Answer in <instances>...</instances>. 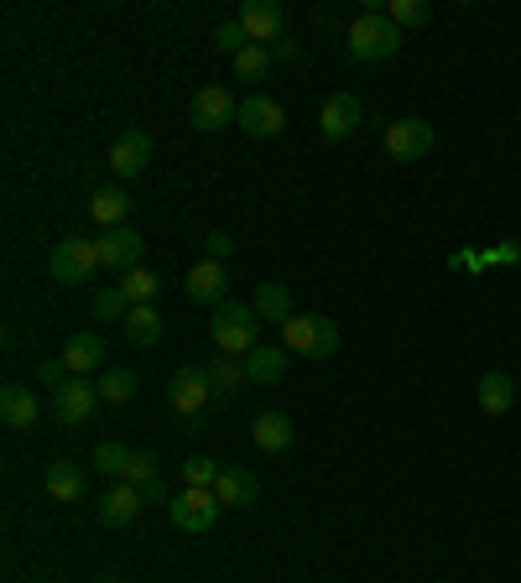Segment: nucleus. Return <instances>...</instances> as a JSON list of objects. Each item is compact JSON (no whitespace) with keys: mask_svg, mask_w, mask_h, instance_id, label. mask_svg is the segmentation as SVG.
I'll return each mask as SVG.
<instances>
[{"mask_svg":"<svg viewBox=\"0 0 521 583\" xmlns=\"http://www.w3.org/2000/svg\"><path fill=\"white\" fill-rule=\"evenodd\" d=\"M214 522H220V495L214 490H182L178 501H173V526L178 531L203 537V531H214Z\"/></svg>","mask_w":521,"mask_h":583,"instance_id":"obj_6","label":"nucleus"},{"mask_svg":"<svg viewBox=\"0 0 521 583\" xmlns=\"http://www.w3.org/2000/svg\"><path fill=\"white\" fill-rule=\"evenodd\" d=\"M281 375H287V349H281V344H256V349L245 355V381L277 385Z\"/></svg>","mask_w":521,"mask_h":583,"instance_id":"obj_16","label":"nucleus"},{"mask_svg":"<svg viewBox=\"0 0 521 583\" xmlns=\"http://www.w3.org/2000/svg\"><path fill=\"white\" fill-rule=\"evenodd\" d=\"M193 125L199 131H224V125H241V100L224 89V83H209V89H199L193 94Z\"/></svg>","mask_w":521,"mask_h":583,"instance_id":"obj_5","label":"nucleus"},{"mask_svg":"<svg viewBox=\"0 0 521 583\" xmlns=\"http://www.w3.org/2000/svg\"><path fill=\"white\" fill-rule=\"evenodd\" d=\"M220 469L224 463H214V459H182V480H188V490H214V480H220Z\"/></svg>","mask_w":521,"mask_h":583,"instance_id":"obj_33","label":"nucleus"},{"mask_svg":"<svg viewBox=\"0 0 521 583\" xmlns=\"http://www.w3.org/2000/svg\"><path fill=\"white\" fill-rule=\"evenodd\" d=\"M251 307H256L266 323H292V318H298V313H292V292H287L281 282H260Z\"/></svg>","mask_w":521,"mask_h":583,"instance_id":"obj_25","label":"nucleus"},{"mask_svg":"<svg viewBox=\"0 0 521 583\" xmlns=\"http://www.w3.org/2000/svg\"><path fill=\"white\" fill-rule=\"evenodd\" d=\"M224 292H230L224 261H209V256H203V261L188 271V298H193V302H209V307H220Z\"/></svg>","mask_w":521,"mask_h":583,"instance_id":"obj_15","label":"nucleus"},{"mask_svg":"<svg viewBox=\"0 0 521 583\" xmlns=\"http://www.w3.org/2000/svg\"><path fill=\"white\" fill-rule=\"evenodd\" d=\"M480 406L490 412V417H506L511 406H517V381L506 375V370H490V375H480Z\"/></svg>","mask_w":521,"mask_h":583,"instance_id":"obj_22","label":"nucleus"},{"mask_svg":"<svg viewBox=\"0 0 521 583\" xmlns=\"http://www.w3.org/2000/svg\"><path fill=\"white\" fill-rule=\"evenodd\" d=\"M125 313H131V298H125L121 287H110V292L95 298V318H121L125 323Z\"/></svg>","mask_w":521,"mask_h":583,"instance_id":"obj_36","label":"nucleus"},{"mask_svg":"<svg viewBox=\"0 0 521 583\" xmlns=\"http://www.w3.org/2000/svg\"><path fill=\"white\" fill-rule=\"evenodd\" d=\"M63 365H68V375L100 370L104 365V339L100 334H68V344H63Z\"/></svg>","mask_w":521,"mask_h":583,"instance_id":"obj_18","label":"nucleus"},{"mask_svg":"<svg viewBox=\"0 0 521 583\" xmlns=\"http://www.w3.org/2000/svg\"><path fill=\"white\" fill-rule=\"evenodd\" d=\"M361 125H365V104L355 100V94H329V100L319 104L323 142H344V136H355Z\"/></svg>","mask_w":521,"mask_h":583,"instance_id":"obj_8","label":"nucleus"},{"mask_svg":"<svg viewBox=\"0 0 521 583\" xmlns=\"http://www.w3.org/2000/svg\"><path fill=\"white\" fill-rule=\"evenodd\" d=\"M214 495L220 505H256V474L251 469H220V480H214Z\"/></svg>","mask_w":521,"mask_h":583,"instance_id":"obj_24","label":"nucleus"},{"mask_svg":"<svg viewBox=\"0 0 521 583\" xmlns=\"http://www.w3.org/2000/svg\"><path fill=\"white\" fill-rule=\"evenodd\" d=\"M125 339L136 344V349H152V344L162 339V313L146 302V307H131L125 313Z\"/></svg>","mask_w":521,"mask_h":583,"instance_id":"obj_26","label":"nucleus"},{"mask_svg":"<svg viewBox=\"0 0 521 583\" xmlns=\"http://www.w3.org/2000/svg\"><path fill=\"white\" fill-rule=\"evenodd\" d=\"M0 417L5 427H32L42 417V402L32 396V385H5L0 391Z\"/></svg>","mask_w":521,"mask_h":583,"instance_id":"obj_21","label":"nucleus"},{"mask_svg":"<svg viewBox=\"0 0 521 583\" xmlns=\"http://www.w3.org/2000/svg\"><path fill=\"white\" fill-rule=\"evenodd\" d=\"M203 250H209V261H230V256H235V235H224V229H209Z\"/></svg>","mask_w":521,"mask_h":583,"instance_id":"obj_37","label":"nucleus"},{"mask_svg":"<svg viewBox=\"0 0 521 583\" xmlns=\"http://www.w3.org/2000/svg\"><path fill=\"white\" fill-rule=\"evenodd\" d=\"M157 480H162L157 453H152V448H131V463H125V484L146 490V484H157Z\"/></svg>","mask_w":521,"mask_h":583,"instance_id":"obj_30","label":"nucleus"},{"mask_svg":"<svg viewBox=\"0 0 521 583\" xmlns=\"http://www.w3.org/2000/svg\"><path fill=\"white\" fill-rule=\"evenodd\" d=\"M121 292L131 298V307H146V302L162 292V282L146 271V266H136V271H125V277H121Z\"/></svg>","mask_w":521,"mask_h":583,"instance_id":"obj_28","label":"nucleus"},{"mask_svg":"<svg viewBox=\"0 0 521 583\" xmlns=\"http://www.w3.org/2000/svg\"><path fill=\"white\" fill-rule=\"evenodd\" d=\"M281 125H287V110H281L271 94H251V100H241V131L245 136L266 142V136H281Z\"/></svg>","mask_w":521,"mask_h":583,"instance_id":"obj_14","label":"nucleus"},{"mask_svg":"<svg viewBox=\"0 0 521 583\" xmlns=\"http://www.w3.org/2000/svg\"><path fill=\"white\" fill-rule=\"evenodd\" d=\"M271 58H298V42H271Z\"/></svg>","mask_w":521,"mask_h":583,"instance_id":"obj_39","label":"nucleus"},{"mask_svg":"<svg viewBox=\"0 0 521 583\" xmlns=\"http://www.w3.org/2000/svg\"><path fill=\"white\" fill-rule=\"evenodd\" d=\"M203 375H209V391L214 396H235L245 381V360H235V355H220V360L203 365Z\"/></svg>","mask_w":521,"mask_h":583,"instance_id":"obj_27","label":"nucleus"},{"mask_svg":"<svg viewBox=\"0 0 521 583\" xmlns=\"http://www.w3.org/2000/svg\"><path fill=\"white\" fill-rule=\"evenodd\" d=\"M281 349H287V355H308V360H329V355L340 349V328L329 318L298 313L292 323H281Z\"/></svg>","mask_w":521,"mask_h":583,"instance_id":"obj_3","label":"nucleus"},{"mask_svg":"<svg viewBox=\"0 0 521 583\" xmlns=\"http://www.w3.org/2000/svg\"><path fill=\"white\" fill-rule=\"evenodd\" d=\"M391 21H397V26H428V21H433V5H428V0H391Z\"/></svg>","mask_w":521,"mask_h":583,"instance_id":"obj_34","label":"nucleus"},{"mask_svg":"<svg viewBox=\"0 0 521 583\" xmlns=\"http://www.w3.org/2000/svg\"><path fill=\"white\" fill-rule=\"evenodd\" d=\"M37 381H42V385H53V391H58V385L68 381V365H63V360H47V365H37Z\"/></svg>","mask_w":521,"mask_h":583,"instance_id":"obj_38","label":"nucleus"},{"mask_svg":"<svg viewBox=\"0 0 521 583\" xmlns=\"http://www.w3.org/2000/svg\"><path fill=\"white\" fill-rule=\"evenodd\" d=\"M251 438H256L260 453H287V448H292V417H281V412H260L256 423H251Z\"/></svg>","mask_w":521,"mask_h":583,"instance_id":"obj_20","label":"nucleus"},{"mask_svg":"<svg viewBox=\"0 0 521 583\" xmlns=\"http://www.w3.org/2000/svg\"><path fill=\"white\" fill-rule=\"evenodd\" d=\"M230 63H235V74H241L245 83H260L266 74H271V47H256V42H251L241 58H230Z\"/></svg>","mask_w":521,"mask_h":583,"instance_id":"obj_31","label":"nucleus"},{"mask_svg":"<svg viewBox=\"0 0 521 583\" xmlns=\"http://www.w3.org/2000/svg\"><path fill=\"white\" fill-rule=\"evenodd\" d=\"M100 266H110V271H136L141 266V256H146V240H141L136 229H104L100 240Z\"/></svg>","mask_w":521,"mask_h":583,"instance_id":"obj_12","label":"nucleus"},{"mask_svg":"<svg viewBox=\"0 0 521 583\" xmlns=\"http://www.w3.org/2000/svg\"><path fill=\"white\" fill-rule=\"evenodd\" d=\"M125 463H131V448H125V442H100V448H95V469L110 474V480H125Z\"/></svg>","mask_w":521,"mask_h":583,"instance_id":"obj_32","label":"nucleus"},{"mask_svg":"<svg viewBox=\"0 0 521 583\" xmlns=\"http://www.w3.org/2000/svg\"><path fill=\"white\" fill-rule=\"evenodd\" d=\"M136 370H110V375H100L95 381V391H100V402H131L136 396Z\"/></svg>","mask_w":521,"mask_h":583,"instance_id":"obj_29","label":"nucleus"},{"mask_svg":"<svg viewBox=\"0 0 521 583\" xmlns=\"http://www.w3.org/2000/svg\"><path fill=\"white\" fill-rule=\"evenodd\" d=\"M110 167H115V178H141L146 167H152V136L146 131H121L115 142H110Z\"/></svg>","mask_w":521,"mask_h":583,"instance_id":"obj_11","label":"nucleus"},{"mask_svg":"<svg viewBox=\"0 0 521 583\" xmlns=\"http://www.w3.org/2000/svg\"><path fill=\"white\" fill-rule=\"evenodd\" d=\"M42 484H47V495L63 501V505L84 501V469L74 459H53L47 463V474H42Z\"/></svg>","mask_w":521,"mask_h":583,"instance_id":"obj_19","label":"nucleus"},{"mask_svg":"<svg viewBox=\"0 0 521 583\" xmlns=\"http://www.w3.org/2000/svg\"><path fill=\"white\" fill-rule=\"evenodd\" d=\"M47 271H53V282H63V287H79V282H89L95 271H100V245L95 240H63L58 250H53V261H47Z\"/></svg>","mask_w":521,"mask_h":583,"instance_id":"obj_4","label":"nucleus"},{"mask_svg":"<svg viewBox=\"0 0 521 583\" xmlns=\"http://www.w3.org/2000/svg\"><path fill=\"white\" fill-rule=\"evenodd\" d=\"M95 402H100V391L84 381V375H68V381L53 391V412H58L63 423H74V427L95 417Z\"/></svg>","mask_w":521,"mask_h":583,"instance_id":"obj_13","label":"nucleus"},{"mask_svg":"<svg viewBox=\"0 0 521 583\" xmlns=\"http://www.w3.org/2000/svg\"><path fill=\"white\" fill-rule=\"evenodd\" d=\"M89 214L100 229H125V214H131V193L125 188H100L95 199H89Z\"/></svg>","mask_w":521,"mask_h":583,"instance_id":"obj_23","label":"nucleus"},{"mask_svg":"<svg viewBox=\"0 0 521 583\" xmlns=\"http://www.w3.org/2000/svg\"><path fill=\"white\" fill-rule=\"evenodd\" d=\"M386 152L397 161H418L433 152V125L418 121V115H401V121L386 125Z\"/></svg>","mask_w":521,"mask_h":583,"instance_id":"obj_9","label":"nucleus"},{"mask_svg":"<svg viewBox=\"0 0 521 583\" xmlns=\"http://www.w3.org/2000/svg\"><path fill=\"white\" fill-rule=\"evenodd\" d=\"M241 26H245V37L256 42V47H271V42H281L287 11H281L277 0H245V5H241Z\"/></svg>","mask_w":521,"mask_h":583,"instance_id":"obj_10","label":"nucleus"},{"mask_svg":"<svg viewBox=\"0 0 521 583\" xmlns=\"http://www.w3.org/2000/svg\"><path fill=\"white\" fill-rule=\"evenodd\" d=\"M256 323H260V313L251 302L224 298L220 307H214V318H209V334L220 344V355H235V360H241V355L256 349Z\"/></svg>","mask_w":521,"mask_h":583,"instance_id":"obj_2","label":"nucleus"},{"mask_svg":"<svg viewBox=\"0 0 521 583\" xmlns=\"http://www.w3.org/2000/svg\"><path fill=\"white\" fill-rule=\"evenodd\" d=\"M214 42H220V53H230V58H241L245 47H251L241 21H220V26H214Z\"/></svg>","mask_w":521,"mask_h":583,"instance_id":"obj_35","label":"nucleus"},{"mask_svg":"<svg viewBox=\"0 0 521 583\" xmlns=\"http://www.w3.org/2000/svg\"><path fill=\"white\" fill-rule=\"evenodd\" d=\"M350 58L355 63H386L397 58L401 47V26L391 16H381V11H361V16L350 21Z\"/></svg>","mask_w":521,"mask_h":583,"instance_id":"obj_1","label":"nucleus"},{"mask_svg":"<svg viewBox=\"0 0 521 583\" xmlns=\"http://www.w3.org/2000/svg\"><path fill=\"white\" fill-rule=\"evenodd\" d=\"M167 396H173V406H178L188 423H193V417L203 423V406L214 402V391H209V375H203V365H182L178 375H173V385H167Z\"/></svg>","mask_w":521,"mask_h":583,"instance_id":"obj_7","label":"nucleus"},{"mask_svg":"<svg viewBox=\"0 0 521 583\" xmlns=\"http://www.w3.org/2000/svg\"><path fill=\"white\" fill-rule=\"evenodd\" d=\"M141 505H146V501H141L136 484L115 480V484H110V495L100 501V522H104V526H131V522H136Z\"/></svg>","mask_w":521,"mask_h":583,"instance_id":"obj_17","label":"nucleus"},{"mask_svg":"<svg viewBox=\"0 0 521 583\" xmlns=\"http://www.w3.org/2000/svg\"><path fill=\"white\" fill-rule=\"evenodd\" d=\"M104 583H125V579H104Z\"/></svg>","mask_w":521,"mask_h":583,"instance_id":"obj_40","label":"nucleus"}]
</instances>
